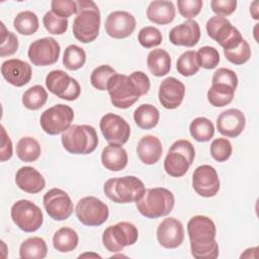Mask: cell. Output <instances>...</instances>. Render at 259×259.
I'll return each instance as SVG.
<instances>
[{"label":"cell","mask_w":259,"mask_h":259,"mask_svg":"<svg viewBox=\"0 0 259 259\" xmlns=\"http://www.w3.org/2000/svg\"><path fill=\"white\" fill-rule=\"evenodd\" d=\"M185 95L184 84L175 77H167L159 86V101L166 109H175L183 101Z\"/></svg>","instance_id":"obj_20"},{"label":"cell","mask_w":259,"mask_h":259,"mask_svg":"<svg viewBox=\"0 0 259 259\" xmlns=\"http://www.w3.org/2000/svg\"><path fill=\"white\" fill-rule=\"evenodd\" d=\"M212 83H222L227 84L233 87L235 90L238 86V76L237 74L228 68H219L212 75L211 84Z\"/></svg>","instance_id":"obj_48"},{"label":"cell","mask_w":259,"mask_h":259,"mask_svg":"<svg viewBox=\"0 0 259 259\" xmlns=\"http://www.w3.org/2000/svg\"><path fill=\"white\" fill-rule=\"evenodd\" d=\"M1 74L11 85L22 87L26 85L32 76L31 66L19 59H9L2 63Z\"/></svg>","instance_id":"obj_22"},{"label":"cell","mask_w":259,"mask_h":259,"mask_svg":"<svg viewBox=\"0 0 259 259\" xmlns=\"http://www.w3.org/2000/svg\"><path fill=\"white\" fill-rule=\"evenodd\" d=\"M45 28L52 34H63L68 29V19L55 14L52 10L46 12L42 17Z\"/></svg>","instance_id":"obj_41"},{"label":"cell","mask_w":259,"mask_h":259,"mask_svg":"<svg viewBox=\"0 0 259 259\" xmlns=\"http://www.w3.org/2000/svg\"><path fill=\"white\" fill-rule=\"evenodd\" d=\"M199 65L197 62L196 52L189 50L180 55L176 63V69L179 74L184 77H190L195 75L199 71Z\"/></svg>","instance_id":"obj_38"},{"label":"cell","mask_w":259,"mask_h":259,"mask_svg":"<svg viewBox=\"0 0 259 259\" xmlns=\"http://www.w3.org/2000/svg\"><path fill=\"white\" fill-rule=\"evenodd\" d=\"M61 141L67 152L87 155L97 148L98 136L95 128L89 124H73L62 133Z\"/></svg>","instance_id":"obj_6"},{"label":"cell","mask_w":259,"mask_h":259,"mask_svg":"<svg viewBox=\"0 0 259 259\" xmlns=\"http://www.w3.org/2000/svg\"><path fill=\"white\" fill-rule=\"evenodd\" d=\"M100 131L109 144L124 145L131 136V126L127 121L115 113H105L99 122Z\"/></svg>","instance_id":"obj_15"},{"label":"cell","mask_w":259,"mask_h":259,"mask_svg":"<svg viewBox=\"0 0 259 259\" xmlns=\"http://www.w3.org/2000/svg\"><path fill=\"white\" fill-rule=\"evenodd\" d=\"M191 255L196 259H215L219 256V244L215 241L217 228L213 221L197 214L187 223Z\"/></svg>","instance_id":"obj_2"},{"label":"cell","mask_w":259,"mask_h":259,"mask_svg":"<svg viewBox=\"0 0 259 259\" xmlns=\"http://www.w3.org/2000/svg\"><path fill=\"white\" fill-rule=\"evenodd\" d=\"M175 14L176 8L172 1H152L147 8L148 19L159 25H166L172 22L175 18Z\"/></svg>","instance_id":"obj_26"},{"label":"cell","mask_w":259,"mask_h":259,"mask_svg":"<svg viewBox=\"0 0 259 259\" xmlns=\"http://www.w3.org/2000/svg\"><path fill=\"white\" fill-rule=\"evenodd\" d=\"M192 187L202 197H212L220 190V178L217 170L210 165L196 167L192 174Z\"/></svg>","instance_id":"obj_17"},{"label":"cell","mask_w":259,"mask_h":259,"mask_svg":"<svg viewBox=\"0 0 259 259\" xmlns=\"http://www.w3.org/2000/svg\"><path fill=\"white\" fill-rule=\"evenodd\" d=\"M77 13L73 21V34L81 42L96 39L99 34L101 16L98 6L92 0H78Z\"/></svg>","instance_id":"obj_3"},{"label":"cell","mask_w":259,"mask_h":259,"mask_svg":"<svg viewBox=\"0 0 259 259\" xmlns=\"http://www.w3.org/2000/svg\"><path fill=\"white\" fill-rule=\"evenodd\" d=\"M46 86L51 93L68 101L76 100L81 93V87L75 78L63 70H52L46 77Z\"/></svg>","instance_id":"obj_13"},{"label":"cell","mask_w":259,"mask_h":259,"mask_svg":"<svg viewBox=\"0 0 259 259\" xmlns=\"http://www.w3.org/2000/svg\"><path fill=\"white\" fill-rule=\"evenodd\" d=\"M235 89L227 84L212 83L207 91V100L214 107H223L233 101Z\"/></svg>","instance_id":"obj_32"},{"label":"cell","mask_w":259,"mask_h":259,"mask_svg":"<svg viewBox=\"0 0 259 259\" xmlns=\"http://www.w3.org/2000/svg\"><path fill=\"white\" fill-rule=\"evenodd\" d=\"M174 204L173 193L164 187L146 189L144 195L136 202L139 212L148 219H158L169 214Z\"/></svg>","instance_id":"obj_4"},{"label":"cell","mask_w":259,"mask_h":259,"mask_svg":"<svg viewBox=\"0 0 259 259\" xmlns=\"http://www.w3.org/2000/svg\"><path fill=\"white\" fill-rule=\"evenodd\" d=\"M161 31L154 26H145L138 33V40L140 45L146 49L158 47L162 42Z\"/></svg>","instance_id":"obj_45"},{"label":"cell","mask_w":259,"mask_h":259,"mask_svg":"<svg viewBox=\"0 0 259 259\" xmlns=\"http://www.w3.org/2000/svg\"><path fill=\"white\" fill-rule=\"evenodd\" d=\"M160 119V112L157 107L146 103L138 106L134 111V120L136 124L143 130L155 127Z\"/></svg>","instance_id":"obj_29"},{"label":"cell","mask_w":259,"mask_h":259,"mask_svg":"<svg viewBox=\"0 0 259 259\" xmlns=\"http://www.w3.org/2000/svg\"><path fill=\"white\" fill-rule=\"evenodd\" d=\"M250 13L254 19H258V1H254L250 6Z\"/></svg>","instance_id":"obj_51"},{"label":"cell","mask_w":259,"mask_h":259,"mask_svg":"<svg viewBox=\"0 0 259 259\" xmlns=\"http://www.w3.org/2000/svg\"><path fill=\"white\" fill-rule=\"evenodd\" d=\"M51 8L55 14L68 18L77 13V2L73 0H53Z\"/></svg>","instance_id":"obj_47"},{"label":"cell","mask_w":259,"mask_h":259,"mask_svg":"<svg viewBox=\"0 0 259 259\" xmlns=\"http://www.w3.org/2000/svg\"><path fill=\"white\" fill-rule=\"evenodd\" d=\"M189 132L191 137L197 142H208L214 135V125L206 117L199 116L194 118L190 125Z\"/></svg>","instance_id":"obj_35"},{"label":"cell","mask_w":259,"mask_h":259,"mask_svg":"<svg viewBox=\"0 0 259 259\" xmlns=\"http://www.w3.org/2000/svg\"><path fill=\"white\" fill-rule=\"evenodd\" d=\"M41 153L39 143L31 137L21 138L16 145V155L23 162L36 161Z\"/></svg>","instance_id":"obj_33"},{"label":"cell","mask_w":259,"mask_h":259,"mask_svg":"<svg viewBox=\"0 0 259 259\" xmlns=\"http://www.w3.org/2000/svg\"><path fill=\"white\" fill-rule=\"evenodd\" d=\"M74 119L73 109L66 104H56L46 109L39 118L40 126L45 133L56 136L64 133Z\"/></svg>","instance_id":"obj_12"},{"label":"cell","mask_w":259,"mask_h":259,"mask_svg":"<svg viewBox=\"0 0 259 259\" xmlns=\"http://www.w3.org/2000/svg\"><path fill=\"white\" fill-rule=\"evenodd\" d=\"M157 240L166 249L178 248L184 240V228L176 218L164 219L157 228Z\"/></svg>","instance_id":"obj_19"},{"label":"cell","mask_w":259,"mask_h":259,"mask_svg":"<svg viewBox=\"0 0 259 259\" xmlns=\"http://www.w3.org/2000/svg\"><path fill=\"white\" fill-rule=\"evenodd\" d=\"M13 223L23 232L37 231L44 223V214L39 206L27 199L17 200L10 210Z\"/></svg>","instance_id":"obj_9"},{"label":"cell","mask_w":259,"mask_h":259,"mask_svg":"<svg viewBox=\"0 0 259 259\" xmlns=\"http://www.w3.org/2000/svg\"><path fill=\"white\" fill-rule=\"evenodd\" d=\"M48 254L46 241L40 237H30L24 240L19 248V257L22 259H44Z\"/></svg>","instance_id":"obj_30"},{"label":"cell","mask_w":259,"mask_h":259,"mask_svg":"<svg viewBox=\"0 0 259 259\" xmlns=\"http://www.w3.org/2000/svg\"><path fill=\"white\" fill-rule=\"evenodd\" d=\"M44 206L48 214L55 221H65L71 217L74 205L69 194L60 188H52L46 192L42 198Z\"/></svg>","instance_id":"obj_16"},{"label":"cell","mask_w":259,"mask_h":259,"mask_svg":"<svg viewBox=\"0 0 259 259\" xmlns=\"http://www.w3.org/2000/svg\"><path fill=\"white\" fill-rule=\"evenodd\" d=\"M163 152L161 141L156 136L147 135L141 138L137 146V154L139 159L146 165L156 164Z\"/></svg>","instance_id":"obj_25"},{"label":"cell","mask_w":259,"mask_h":259,"mask_svg":"<svg viewBox=\"0 0 259 259\" xmlns=\"http://www.w3.org/2000/svg\"><path fill=\"white\" fill-rule=\"evenodd\" d=\"M15 183L24 192L35 194L40 192L46 186L44 176L33 167L23 166L15 174Z\"/></svg>","instance_id":"obj_24"},{"label":"cell","mask_w":259,"mask_h":259,"mask_svg":"<svg viewBox=\"0 0 259 259\" xmlns=\"http://www.w3.org/2000/svg\"><path fill=\"white\" fill-rule=\"evenodd\" d=\"M13 26L17 32L22 35H31L36 32L39 26L37 15L30 11L24 10L16 14L13 20Z\"/></svg>","instance_id":"obj_34"},{"label":"cell","mask_w":259,"mask_h":259,"mask_svg":"<svg viewBox=\"0 0 259 259\" xmlns=\"http://www.w3.org/2000/svg\"><path fill=\"white\" fill-rule=\"evenodd\" d=\"M210 7L213 13L218 16H229L236 10L237 1L236 0H212L210 2Z\"/></svg>","instance_id":"obj_49"},{"label":"cell","mask_w":259,"mask_h":259,"mask_svg":"<svg viewBox=\"0 0 259 259\" xmlns=\"http://www.w3.org/2000/svg\"><path fill=\"white\" fill-rule=\"evenodd\" d=\"M48 100V92L40 85L28 88L22 95V104L30 110H37L42 107Z\"/></svg>","instance_id":"obj_36"},{"label":"cell","mask_w":259,"mask_h":259,"mask_svg":"<svg viewBox=\"0 0 259 259\" xmlns=\"http://www.w3.org/2000/svg\"><path fill=\"white\" fill-rule=\"evenodd\" d=\"M137 21L135 16L127 11H113L108 14L105 20L106 33L116 39L126 38L135 31Z\"/></svg>","instance_id":"obj_18"},{"label":"cell","mask_w":259,"mask_h":259,"mask_svg":"<svg viewBox=\"0 0 259 259\" xmlns=\"http://www.w3.org/2000/svg\"><path fill=\"white\" fill-rule=\"evenodd\" d=\"M127 153L120 145L109 144L101 152V163L110 171L116 172L124 169L127 165Z\"/></svg>","instance_id":"obj_27"},{"label":"cell","mask_w":259,"mask_h":259,"mask_svg":"<svg viewBox=\"0 0 259 259\" xmlns=\"http://www.w3.org/2000/svg\"><path fill=\"white\" fill-rule=\"evenodd\" d=\"M224 55L226 59L234 65H243L249 61L251 57V49L247 40L243 38L237 47L230 50H224Z\"/></svg>","instance_id":"obj_40"},{"label":"cell","mask_w":259,"mask_h":259,"mask_svg":"<svg viewBox=\"0 0 259 259\" xmlns=\"http://www.w3.org/2000/svg\"><path fill=\"white\" fill-rule=\"evenodd\" d=\"M195 150L187 140H178L170 147L165 160L164 170L171 177H182L193 163Z\"/></svg>","instance_id":"obj_7"},{"label":"cell","mask_w":259,"mask_h":259,"mask_svg":"<svg viewBox=\"0 0 259 259\" xmlns=\"http://www.w3.org/2000/svg\"><path fill=\"white\" fill-rule=\"evenodd\" d=\"M202 5L201 0H177L178 11L187 20L197 16L201 11Z\"/></svg>","instance_id":"obj_46"},{"label":"cell","mask_w":259,"mask_h":259,"mask_svg":"<svg viewBox=\"0 0 259 259\" xmlns=\"http://www.w3.org/2000/svg\"><path fill=\"white\" fill-rule=\"evenodd\" d=\"M114 74H116V71L109 65H100L92 71L90 82L97 90L104 91L107 90L108 82Z\"/></svg>","instance_id":"obj_39"},{"label":"cell","mask_w":259,"mask_h":259,"mask_svg":"<svg viewBox=\"0 0 259 259\" xmlns=\"http://www.w3.org/2000/svg\"><path fill=\"white\" fill-rule=\"evenodd\" d=\"M1 24V41H0V56L9 57L14 55L18 50V38L17 36L6 29L3 22Z\"/></svg>","instance_id":"obj_44"},{"label":"cell","mask_w":259,"mask_h":259,"mask_svg":"<svg viewBox=\"0 0 259 259\" xmlns=\"http://www.w3.org/2000/svg\"><path fill=\"white\" fill-rule=\"evenodd\" d=\"M61 53L59 42L51 36L35 39L29 45L27 56L34 66L46 67L58 62Z\"/></svg>","instance_id":"obj_14"},{"label":"cell","mask_w":259,"mask_h":259,"mask_svg":"<svg viewBox=\"0 0 259 259\" xmlns=\"http://www.w3.org/2000/svg\"><path fill=\"white\" fill-rule=\"evenodd\" d=\"M12 142L6 134L4 126H1V148H0V161L5 162L12 157Z\"/></svg>","instance_id":"obj_50"},{"label":"cell","mask_w":259,"mask_h":259,"mask_svg":"<svg viewBox=\"0 0 259 259\" xmlns=\"http://www.w3.org/2000/svg\"><path fill=\"white\" fill-rule=\"evenodd\" d=\"M75 213L81 224L88 227H98L109 217L108 206L95 196L81 198L75 207Z\"/></svg>","instance_id":"obj_11"},{"label":"cell","mask_w":259,"mask_h":259,"mask_svg":"<svg viewBox=\"0 0 259 259\" xmlns=\"http://www.w3.org/2000/svg\"><path fill=\"white\" fill-rule=\"evenodd\" d=\"M139 238L138 228L130 222H119L107 227L102 234L105 249L112 253L121 252L126 246L134 245Z\"/></svg>","instance_id":"obj_8"},{"label":"cell","mask_w":259,"mask_h":259,"mask_svg":"<svg viewBox=\"0 0 259 259\" xmlns=\"http://www.w3.org/2000/svg\"><path fill=\"white\" fill-rule=\"evenodd\" d=\"M246 125L245 114L237 108H229L220 113L217 118L219 133L227 138H237Z\"/></svg>","instance_id":"obj_21"},{"label":"cell","mask_w":259,"mask_h":259,"mask_svg":"<svg viewBox=\"0 0 259 259\" xmlns=\"http://www.w3.org/2000/svg\"><path fill=\"white\" fill-rule=\"evenodd\" d=\"M147 66L152 75L162 77L167 75L171 69V58L164 49H154L147 57Z\"/></svg>","instance_id":"obj_28"},{"label":"cell","mask_w":259,"mask_h":259,"mask_svg":"<svg viewBox=\"0 0 259 259\" xmlns=\"http://www.w3.org/2000/svg\"><path fill=\"white\" fill-rule=\"evenodd\" d=\"M210 155L218 162L227 161L233 152V147L231 142L226 138L214 139L210 144Z\"/></svg>","instance_id":"obj_43"},{"label":"cell","mask_w":259,"mask_h":259,"mask_svg":"<svg viewBox=\"0 0 259 259\" xmlns=\"http://www.w3.org/2000/svg\"><path fill=\"white\" fill-rule=\"evenodd\" d=\"M79 243V237L75 230L63 227L59 229L53 236L54 248L62 253H68L76 249Z\"/></svg>","instance_id":"obj_31"},{"label":"cell","mask_w":259,"mask_h":259,"mask_svg":"<svg viewBox=\"0 0 259 259\" xmlns=\"http://www.w3.org/2000/svg\"><path fill=\"white\" fill-rule=\"evenodd\" d=\"M205 28L208 36L215 40L224 50L237 47L243 39L239 29L223 16L215 15L210 17L206 21Z\"/></svg>","instance_id":"obj_10"},{"label":"cell","mask_w":259,"mask_h":259,"mask_svg":"<svg viewBox=\"0 0 259 259\" xmlns=\"http://www.w3.org/2000/svg\"><path fill=\"white\" fill-rule=\"evenodd\" d=\"M150 86L148 75L142 71H135L131 75L116 73L109 80L107 91L113 106L126 109L134 105L141 96L146 95Z\"/></svg>","instance_id":"obj_1"},{"label":"cell","mask_w":259,"mask_h":259,"mask_svg":"<svg viewBox=\"0 0 259 259\" xmlns=\"http://www.w3.org/2000/svg\"><path fill=\"white\" fill-rule=\"evenodd\" d=\"M86 256H93V257H98V258H100V256L99 255H97V254H89V253H85V254H82V255H80L79 256V258H81V257H86Z\"/></svg>","instance_id":"obj_52"},{"label":"cell","mask_w":259,"mask_h":259,"mask_svg":"<svg viewBox=\"0 0 259 259\" xmlns=\"http://www.w3.org/2000/svg\"><path fill=\"white\" fill-rule=\"evenodd\" d=\"M145 190L144 182L132 175L109 178L103 186L104 194L116 203L137 202L144 195Z\"/></svg>","instance_id":"obj_5"},{"label":"cell","mask_w":259,"mask_h":259,"mask_svg":"<svg viewBox=\"0 0 259 259\" xmlns=\"http://www.w3.org/2000/svg\"><path fill=\"white\" fill-rule=\"evenodd\" d=\"M200 27L193 19L186 20L174 26L169 32V40L174 46L192 48L199 41Z\"/></svg>","instance_id":"obj_23"},{"label":"cell","mask_w":259,"mask_h":259,"mask_svg":"<svg viewBox=\"0 0 259 259\" xmlns=\"http://www.w3.org/2000/svg\"><path fill=\"white\" fill-rule=\"evenodd\" d=\"M86 62L85 51L77 45H69L63 55V65L70 71L79 70Z\"/></svg>","instance_id":"obj_37"},{"label":"cell","mask_w":259,"mask_h":259,"mask_svg":"<svg viewBox=\"0 0 259 259\" xmlns=\"http://www.w3.org/2000/svg\"><path fill=\"white\" fill-rule=\"evenodd\" d=\"M196 57L199 67L206 70L214 69L220 63L219 51L210 46L201 47L196 52Z\"/></svg>","instance_id":"obj_42"}]
</instances>
